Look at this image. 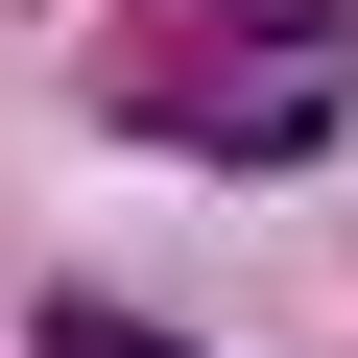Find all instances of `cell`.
Here are the masks:
<instances>
[{
  "mask_svg": "<svg viewBox=\"0 0 358 358\" xmlns=\"http://www.w3.org/2000/svg\"><path fill=\"white\" fill-rule=\"evenodd\" d=\"M24 358H192V334H167V310H120V287H48V334Z\"/></svg>",
  "mask_w": 358,
  "mask_h": 358,
  "instance_id": "1",
  "label": "cell"
}]
</instances>
